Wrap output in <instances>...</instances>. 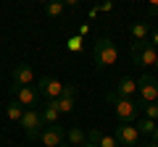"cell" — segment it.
<instances>
[{
    "label": "cell",
    "mask_w": 158,
    "mask_h": 147,
    "mask_svg": "<svg viewBox=\"0 0 158 147\" xmlns=\"http://www.w3.org/2000/svg\"><path fill=\"white\" fill-rule=\"evenodd\" d=\"M153 139H156V142H158V126H156V131H153Z\"/></svg>",
    "instance_id": "obj_26"
},
{
    "label": "cell",
    "mask_w": 158,
    "mask_h": 147,
    "mask_svg": "<svg viewBox=\"0 0 158 147\" xmlns=\"http://www.w3.org/2000/svg\"><path fill=\"white\" fill-rule=\"evenodd\" d=\"M156 68H158V58H156Z\"/></svg>",
    "instance_id": "obj_30"
},
{
    "label": "cell",
    "mask_w": 158,
    "mask_h": 147,
    "mask_svg": "<svg viewBox=\"0 0 158 147\" xmlns=\"http://www.w3.org/2000/svg\"><path fill=\"white\" fill-rule=\"evenodd\" d=\"M66 47L71 53H77V50H82V34H77V37H69V42H66Z\"/></svg>",
    "instance_id": "obj_21"
},
{
    "label": "cell",
    "mask_w": 158,
    "mask_h": 147,
    "mask_svg": "<svg viewBox=\"0 0 158 147\" xmlns=\"http://www.w3.org/2000/svg\"><path fill=\"white\" fill-rule=\"evenodd\" d=\"M66 139H69V145H71V147H82L87 142V134L79 129V126H71V129L66 131Z\"/></svg>",
    "instance_id": "obj_15"
},
{
    "label": "cell",
    "mask_w": 158,
    "mask_h": 147,
    "mask_svg": "<svg viewBox=\"0 0 158 147\" xmlns=\"http://www.w3.org/2000/svg\"><path fill=\"white\" fill-rule=\"evenodd\" d=\"M148 16H158V0H148Z\"/></svg>",
    "instance_id": "obj_22"
},
{
    "label": "cell",
    "mask_w": 158,
    "mask_h": 147,
    "mask_svg": "<svg viewBox=\"0 0 158 147\" xmlns=\"http://www.w3.org/2000/svg\"><path fill=\"white\" fill-rule=\"evenodd\" d=\"M113 137L118 139L121 147H137L140 145V129H137L135 124H118Z\"/></svg>",
    "instance_id": "obj_6"
},
{
    "label": "cell",
    "mask_w": 158,
    "mask_h": 147,
    "mask_svg": "<svg viewBox=\"0 0 158 147\" xmlns=\"http://www.w3.org/2000/svg\"><path fill=\"white\" fill-rule=\"evenodd\" d=\"M150 45L158 50V29H153V32H150Z\"/></svg>",
    "instance_id": "obj_23"
},
{
    "label": "cell",
    "mask_w": 158,
    "mask_h": 147,
    "mask_svg": "<svg viewBox=\"0 0 158 147\" xmlns=\"http://www.w3.org/2000/svg\"><path fill=\"white\" fill-rule=\"evenodd\" d=\"M24 110H27V108H24V105H19V102H11V105L6 108L8 118H11V121H19V124H21V118H24Z\"/></svg>",
    "instance_id": "obj_18"
},
{
    "label": "cell",
    "mask_w": 158,
    "mask_h": 147,
    "mask_svg": "<svg viewBox=\"0 0 158 147\" xmlns=\"http://www.w3.org/2000/svg\"><path fill=\"white\" fill-rule=\"evenodd\" d=\"M63 6H79V0H63Z\"/></svg>",
    "instance_id": "obj_24"
},
{
    "label": "cell",
    "mask_w": 158,
    "mask_h": 147,
    "mask_svg": "<svg viewBox=\"0 0 158 147\" xmlns=\"http://www.w3.org/2000/svg\"><path fill=\"white\" fill-rule=\"evenodd\" d=\"M108 102H113V110H116V118L118 124H135L137 113H140V105H137L132 97H118L116 92H108L106 95Z\"/></svg>",
    "instance_id": "obj_2"
},
{
    "label": "cell",
    "mask_w": 158,
    "mask_h": 147,
    "mask_svg": "<svg viewBox=\"0 0 158 147\" xmlns=\"http://www.w3.org/2000/svg\"><path fill=\"white\" fill-rule=\"evenodd\" d=\"M63 87L58 79H53V76H42V79H37V92L40 95H45L48 100H56V97L63 95Z\"/></svg>",
    "instance_id": "obj_9"
},
{
    "label": "cell",
    "mask_w": 158,
    "mask_h": 147,
    "mask_svg": "<svg viewBox=\"0 0 158 147\" xmlns=\"http://www.w3.org/2000/svg\"><path fill=\"white\" fill-rule=\"evenodd\" d=\"M11 92L16 95V102H19V105H24V108H37L40 105L37 87H16V84H11Z\"/></svg>",
    "instance_id": "obj_7"
},
{
    "label": "cell",
    "mask_w": 158,
    "mask_h": 147,
    "mask_svg": "<svg viewBox=\"0 0 158 147\" xmlns=\"http://www.w3.org/2000/svg\"><path fill=\"white\" fill-rule=\"evenodd\" d=\"M42 3H45V6H48V3H50V0H42Z\"/></svg>",
    "instance_id": "obj_29"
},
{
    "label": "cell",
    "mask_w": 158,
    "mask_h": 147,
    "mask_svg": "<svg viewBox=\"0 0 158 147\" xmlns=\"http://www.w3.org/2000/svg\"><path fill=\"white\" fill-rule=\"evenodd\" d=\"M156 126H158L156 121H150V118H142V121H140V126H137V129H140L142 134H153V131H156Z\"/></svg>",
    "instance_id": "obj_20"
},
{
    "label": "cell",
    "mask_w": 158,
    "mask_h": 147,
    "mask_svg": "<svg viewBox=\"0 0 158 147\" xmlns=\"http://www.w3.org/2000/svg\"><path fill=\"white\" fill-rule=\"evenodd\" d=\"M40 139H42L45 147H58L66 139V129H63L61 124H48L45 129H42V134H40Z\"/></svg>",
    "instance_id": "obj_8"
},
{
    "label": "cell",
    "mask_w": 158,
    "mask_h": 147,
    "mask_svg": "<svg viewBox=\"0 0 158 147\" xmlns=\"http://www.w3.org/2000/svg\"><path fill=\"white\" fill-rule=\"evenodd\" d=\"M63 11H66V6H63V0H50L45 6V13L50 18H58V16H63Z\"/></svg>",
    "instance_id": "obj_17"
},
{
    "label": "cell",
    "mask_w": 158,
    "mask_h": 147,
    "mask_svg": "<svg viewBox=\"0 0 158 147\" xmlns=\"http://www.w3.org/2000/svg\"><path fill=\"white\" fill-rule=\"evenodd\" d=\"M40 113H42V121H45V126L48 124H58V108H56V100H48L45 105L40 108Z\"/></svg>",
    "instance_id": "obj_14"
},
{
    "label": "cell",
    "mask_w": 158,
    "mask_h": 147,
    "mask_svg": "<svg viewBox=\"0 0 158 147\" xmlns=\"http://www.w3.org/2000/svg\"><path fill=\"white\" fill-rule=\"evenodd\" d=\"M137 95L140 102H158V79L150 74H142L137 79Z\"/></svg>",
    "instance_id": "obj_5"
},
{
    "label": "cell",
    "mask_w": 158,
    "mask_h": 147,
    "mask_svg": "<svg viewBox=\"0 0 158 147\" xmlns=\"http://www.w3.org/2000/svg\"><path fill=\"white\" fill-rule=\"evenodd\" d=\"M116 95H118V97H132V95H137V81L129 79V76H121V81L116 84Z\"/></svg>",
    "instance_id": "obj_13"
},
{
    "label": "cell",
    "mask_w": 158,
    "mask_h": 147,
    "mask_svg": "<svg viewBox=\"0 0 158 147\" xmlns=\"http://www.w3.org/2000/svg\"><path fill=\"white\" fill-rule=\"evenodd\" d=\"M142 110H145V118H150V121L158 124V102H145Z\"/></svg>",
    "instance_id": "obj_19"
},
{
    "label": "cell",
    "mask_w": 158,
    "mask_h": 147,
    "mask_svg": "<svg viewBox=\"0 0 158 147\" xmlns=\"http://www.w3.org/2000/svg\"><path fill=\"white\" fill-rule=\"evenodd\" d=\"M156 58H158V50L150 45V42H132V61H135L140 68L156 66Z\"/></svg>",
    "instance_id": "obj_4"
},
{
    "label": "cell",
    "mask_w": 158,
    "mask_h": 147,
    "mask_svg": "<svg viewBox=\"0 0 158 147\" xmlns=\"http://www.w3.org/2000/svg\"><path fill=\"white\" fill-rule=\"evenodd\" d=\"M142 147H158V142L153 139V142H148V145H142Z\"/></svg>",
    "instance_id": "obj_25"
},
{
    "label": "cell",
    "mask_w": 158,
    "mask_h": 147,
    "mask_svg": "<svg viewBox=\"0 0 158 147\" xmlns=\"http://www.w3.org/2000/svg\"><path fill=\"white\" fill-rule=\"evenodd\" d=\"M21 126L27 131V139H37L45 129V121H42V113H40L37 108H27L24 110V118H21Z\"/></svg>",
    "instance_id": "obj_3"
},
{
    "label": "cell",
    "mask_w": 158,
    "mask_h": 147,
    "mask_svg": "<svg viewBox=\"0 0 158 147\" xmlns=\"http://www.w3.org/2000/svg\"><path fill=\"white\" fill-rule=\"evenodd\" d=\"M11 79L16 87H34V71L29 63H16L11 71Z\"/></svg>",
    "instance_id": "obj_10"
},
{
    "label": "cell",
    "mask_w": 158,
    "mask_h": 147,
    "mask_svg": "<svg viewBox=\"0 0 158 147\" xmlns=\"http://www.w3.org/2000/svg\"><path fill=\"white\" fill-rule=\"evenodd\" d=\"M58 147H71V145H66V142H63V145H58Z\"/></svg>",
    "instance_id": "obj_28"
},
{
    "label": "cell",
    "mask_w": 158,
    "mask_h": 147,
    "mask_svg": "<svg viewBox=\"0 0 158 147\" xmlns=\"http://www.w3.org/2000/svg\"><path fill=\"white\" fill-rule=\"evenodd\" d=\"M148 34H150V24H148V21H140V24L132 26V40H135V42H145Z\"/></svg>",
    "instance_id": "obj_16"
},
{
    "label": "cell",
    "mask_w": 158,
    "mask_h": 147,
    "mask_svg": "<svg viewBox=\"0 0 158 147\" xmlns=\"http://www.w3.org/2000/svg\"><path fill=\"white\" fill-rule=\"evenodd\" d=\"M74 105H77V87L66 84L63 87V95L56 97V108H58V113H71Z\"/></svg>",
    "instance_id": "obj_11"
},
{
    "label": "cell",
    "mask_w": 158,
    "mask_h": 147,
    "mask_svg": "<svg viewBox=\"0 0 158 147\" xmlns=\"http://www.w3.org/2000/svg\"><path fill=\"white\" fill-rule=\"evenodd\" d=\"M87 142H92V145H98V147H121V145H118V139H116V137L100 134L98 129H92L90 134H87Z\"/></svg>",
    "instance_id": "obj_12"
},
{
    "label": "cell",
    "mask_w": 158,
    "mask_h": 147,
    "mask_svg": "<svg viewBox=\"0 0 158 147\" xmlns=\"http://www.w3.org/2000/svg\"><path fill=\"white\" fill-rule=\"evenodd\" d=\"M92 58H95V68H98V71L111 68L113 63L118 61V47H116V42H113L111 37H100V40L95 42V47H92Z\"/></svg>",
    "instance_id": "obj_1"
},
{
    "label": "cell",
    "mask_w": 158,
    "mask_h": 147,
    "mask_svg": "<svg viewBox=\"0 0 158 147\" xmlns=\"http://www.w3.org/2000/svg\"><path fill=\"white\" fill-rule=\"evenodd\" d=\"M82 147H98V145H92V142H85V145H82Z\"/></svg>",
    "instance_id": "obj_27"
}]
</instances>
